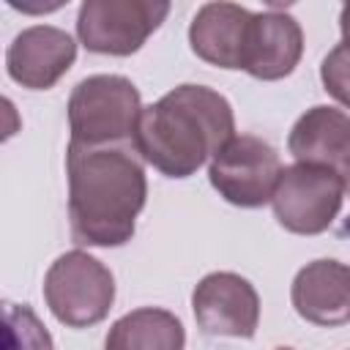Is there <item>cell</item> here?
Segmentation results:
<instances>
[{"label":"cell","instance_id":"cell-1","mask_svg":"<svg viewBox=\"0 0 350 350\" xmlns=\"http://www.w3.org/2000/svg\"><path fill=\"white\" fill-rule=\"evenodd\" d=\"M68 219L79 246H123L148 200V178L134 145L88 148L68 142Z\"/></svg>","mask_w":350,"mask_h":350},{"label":"cell","instance_id":"cell-2","mask_svg":"<svg viewBox=\"0 0 350 350\" xmlns=\"http://www.w3.org/2000/svg\"><path fill=\"white\" fill-rule=\"evenodd\" d=\"M235 137L230 101L205 85H178L142 107L134 150L167 178H189Z\"/></svg>","mask_w":350,"mask_h":350},{"label":"cell","instance_id":"cell-3","mask_svg":"<svg viewBox=\"0 0 350 350\" xmlns=\"http://www.w3.org/2000/svg\"><path fill=\"white\" fill-rule=\"evenodd\" d=\"M139 115V90L129 77L120 74L85 77L68 96V129L71 142L77 145H134Z\"/></svg>","mask_w":350,"mask_h":350},{"label":"cell","instance_id":"cell-4","mask_svg":"<svg viewBox=\"0 0 350 350\" xmlns=\"http://www.w3.org/2000/svg\"><path fill=\"white\" fill-rule=\"evenodd\" d=\"M44 298L57 323L88 328L109 314L115 304V279L101 260L74 249L49 265L44 276Z\"/></svg>","mask_w":350,"mask_h":350},{"label":"cell","instance_id":"cell-5","mask_svg":"<svg viewBox=\"0 0 350 350\" xmlns=\"http://www.w3.org/2000/svg\"><path fill=\"white\" fill-rule=\"evenodd\" d=\"M345 202V175L331 167L301 164L282 170L273 191L276 221L295 235H320L339 216Z\"/></svg>","mask_w":350,"mask_h":350},{"label":"cell","instance_id":"cell-6","mask_svg":"<svg viewBox=\"0 0 350 350\" xmlns=\"http://www.w3.org/2000/svg\"><path fill=\"white\" fill-rule=\"evenodd\" d=\"M167 0H85L77 14V38L88 52L126 57L167 19Z\"/></svg>","mask_w":350,"mask_h":350},{"label":"cell","instance_id":"cell-7","mask_svg":"<svg viewBox=\"0 0 350 350\" xmlns=\"http://www.w3.org/2000/svg\"><path fill=\"white\" fill-rule=\"evenodd\" d=\"M282 170L284 167L271 142L252 134H235L211 159L208 180L230 205L262 208L273 200Z\"/></svg>","mask_w":350,"mask_h":350},{"label":"cell","instance_id":"cell-8","mask_svg":"<svg viewBox=\"0 0 350 350\" xmlns=\"http://www.w3.org/2000/svg\"><path fill=\"white\" fill-rule=\"evenodd\" d=\"M197 325L211 336L252 339L260 323V295L249 279L232 271L202 276L191 293Z\"/></svg>","mask_w":350,"mask_h":350},{"label":"cell","instance_id":"cell-9","mask_svg":"<svg viewBox=\"0 0 350 350\" xmlns=\"http://www.w3.org/2000/svg\"><path fill=\"white\" fill-rule=\"evenodd\" d=\"M74 38L52 25H33L16 33L5 52L8 77L27 90H49L74 66Z\"/></svg>","mask_w":350,"mask_h":350},{"label":"cell","instance_id":"cell-10","mask_svg":"<svg viewBox=\"0 0 350 350\" xmlns=\"http://www.w3.org/2000/svg\"><path fill=\"white\" fill-rule=\"evenodd\" d=\"M304 55V30L295 16L284 11H257L252 14L243 71L254 79H284L295 71Z\"/></svg>","mask_w":350,"mask_h":350},{"label":"cell","instance_id":"cell-11","mask_svg":"<svg viewBox=\"0 0 350 350\" xmlns=\"http://www.w3.org/2000/svg\"><path fill=\"white\" fill-rule=\"evenodd\" d=\"M290 301L312 325L336 328L350 323V265L339 260L306 262L290 287Z\"/></svg>","mask_w":350,"mask_h":350},{"label":"cell","instance_id":"cell-12","mask_svg":"<svg viewBox=\"0 0 350 350\" xmlns=\"http://www.w3.org/2000/svg\"><path fill=\"white\" fill-rule=\"evenodd\" d=\"M252 11L238 3H205L189 25L191 52L219 68H243Z\"/></svg>","mask_w":350,"mask_h":350},{"label":"cell","instance_id":"cell-13","mask_svg":"<svg viewBox=\"0 0 350 350\" xmlns=\"http://www.w3.org/2000/svg\"><path fill=\"white\" fill-rule=\"evenodd\" d=\"M287 150L301 164L331 167L345 175L350 167V115L328 104L306 109L290 129Z\"/></svg>","mask_w":350,"mask_h":350},{"label":"cell","instance_id":"cell-14","mask_svg":"<svg viewBox=\"0 0 350 350\" xmlns=\"http://www.w3.org/2000/svg\"><path fill=\"white\" fill-rule=\"evenodd\" d=\"M183 323L159 306H142L118 317L104 339V350H183Z\"/></svg>","mask_w":350,"mask_h":350},{"label":"cell","instance_id":"cell-15","mask_svg":"<svg viewBox=\"0 0 350 350\" xmlns=\"http://www.w3.org/2000/svg\"><path fill=\"white\" fill-rule=\"evenodd\" d=\"M5 350H55L46 325L27 304H5Z\"/></svg>","mask_w":350,"mask_h":350},{"label":"cell","instance_id":"cell-16","mask_svg":"<svg viewBox=\"0 0 350 350\" xmlns=\"http://www.w3.org/2000/svg\"><path fill=\"white\" fill-rule=\"evenodd\" d=\"M320 82L328 96L350 109V44H336L320 63Z\"/></svg>","mask_w":350,"mask_h":350},{"label":"cell","instance_id":"cell-17","mask_svg":"<svg viewBox=\"0 0 350 350\" xmlns=\"http://www.w3.org/2000/svg\"><path fill=\"white\" fill-rule=\"evenodd\" d=\"M339 30H342V41L350 44V3L342 5V11H339Z\"/></svg>","mask_w":350,"mask_h":350},{"label":"cell","instance_id":"cell-18","mask_svg":"<svg viewBox=\"0 0 350 350\" xmlns=\"http://www.w3.org/2000/svg\"><path fill=\"white\" fill-rule=\"evenodd\" d=\"M345 194L350 197V167H347V172H345ZM345 230L350 232V216H347V221H345Z\"/></svg>","mask_w":350,"mask_h":350},{"label":"cell","instance_id":"cell-19","mask_svg":"<svg viewBox=\"0 0 350 350\" xmlns=\"http://www.w3.org/2000/svg\"><path fill=\"white\" fill-rule=\"evenodd\" d=\"M273 350H293V347H273Z\"/></svg>","mask_w":350,"mask_h":350}]
</instances>
